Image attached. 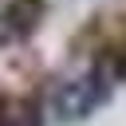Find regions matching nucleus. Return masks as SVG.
I'll list each match as a JSON object with an SVG mask.
<instances>
[{
    "mask_svg": "<svg viewBox=\"0 0 126 126\" xmlns=\"http://www.w3.org/2000/svg\"><path fill=\"white\" fill-rule=\"evenodd\" d=\"M43 20V0H0V43H24Z\"/></svg>",
    "mask_w": 126,
    "mask_h": 126,
    "instance_id": "f03ea898",
    "label": "nucleus"
},
{
    "mask_svg": "<svg viewBox=\"0 0 126 126\" xmlns=\"http://www.w3.org/2000/svg\"><path fill=\"white\" fill-rule=\"evenodd\" d=\"M110 94H114V79L106 75V67H91L75 79H63L51 91V114L59 122H83L98 106H106Z\"/></svg>",
    "mask_w": 126,
    "mask_h": 126,
    "instance_id": "f257e3e1",
    "label": "nucleus"
},
{
    "mask_svg": "<svg viewBox=\"0 0 126 126\" xmlns=\"http://www.w3.org/2000/svg\"><path fill=\"white\" fill-rule=\"evenodd\" d=\"M0 126H43V106L32 94H12L0 87Z\"/></svg>",
    "mask_w": 126,
    "mask_h": 126,
    "instance_id": "7ed1b4c3",
    "label": "nucleus"
},
{
    "mask_svg": "<svg viewBox=\"0 0 126 126\" xmlns=\"http://www.w3.org/2000/svg\"><path fill=\"white\" fill-rule=\"evenodd\" d=\"M102 67V63H98ZM106 75L110 79H126V24L118 28V35L106 43Z\"/></svg>",
    "mask_w": 126,
    "mask_h": 126,
    "instance_id": "20e7f679",
    "label": "nucleus"
}]
</instances>
